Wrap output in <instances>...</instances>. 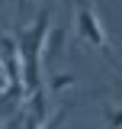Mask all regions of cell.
<instances>
[{"label":"cell","mask_w":122,"mask_h":129,"mask_svg":"<svg viewBox=\"0 0 122 129\" xmlns=\"http://www.w3.org/2000/svg\"><path fill=\"white\" fill-rule=\"evenodd\" d=\"M48 19H51V13L42 10L29 29H23L16 36V42H19V61H23V87H26V97H32L35 90H42V48H45V36H48Z\"/></svg>","instance_id":"6da1fadb"},{"label":"cell","mask_w":122,"mask_h":129,"mask_svg":"<svg viewBox=\"0 0 122 129\" xmlns=\"http://www.w3.org/2000/svg\"><path fill=\"white\" fill-rule=\"evenodd\" d=\"M74 10H77V16H74V23H77V39H80V42H90L96 52L106 55L109 64L119 68L116 55H112V45H109V39H106V29H103L100 16H96V10H93V3H90V0H74Z\"/></svg>","instance_id":"7a4b0ae2"},{"label":"cell","mask_w":122,"mask_h":129,"mask_svg":"<svg viewBox=\"0 0 122 129\" xmlns=\"http://www.w3.org/2000/svg\"><path fill=\"white\" fill-rule=\"evenodd\" d=\"M0 61H3V71H7V84H10L3 94L19 103L26 97V87H23V61H19V42L10 32H0Z\"/></svg>","instance_id":"3957f363"},{"label":"cell","mask_w":122,"mask_h":129,"mask_svg":"<svg viewBox=\"0 0 122 129\" xmlns=\"http://www.w3.org/2000/svg\"><path fill=\"white\" fill-rule=\"evenodd\" d=\"M64 42H68V26H55V29H48L45 36V48H42V55L45 58H58L61 52H64Z\"/></svg>","instance_id":"277c9868"},{"label":"cell","mask_w":122,"mask_h":129,"mask_svg":"<svg viewBox=\"0 0 122 129\" xmlns=\"http://www.w3.org/2000/svg\"><path fill=\"white\" fill-rule=\"evenodd\" d=\"M74 84H77L74 74H51V78H48V90H51V94H64V90H71Z\"/></svg>","instance_id":"5b68a950"},{"label":"cell","mask_w":122,"mask_h":129,"mask_svg":"<svg viewBox=\"0 0 122 129\" xmlns=\"http://www.w3.org/2000/svg\"><path fill=\"white\" fill-rule=\"evenodd\" d=\"M103 123H106V129H122V107H106Z\"/></svg>","instance_id":"8992f818"},{"label":"cell","mask_w":122,"mask_h":129,"mask_svg":"<svg viewBox=\"0 0 122 129\" xmlns=\"http://www.w3.org/2000/svg\"><path fill=\"white\" fill-rule=\"evenodd\" d=\"M68 113H71V107L55 110V116H48L45 123H42V129H61V126H64V119H68Z\"/></svg>","instance_id":"52a82bcc"},{"label":"cell","mask_w":122,"mask_h":129,"mask_svg":"<svg viewBox=\"0 0 122 129\" xmlns=\"http://www.w3.org/2000/svg\"><path fill=\"white\" fill-rule=\"evenodd\" d=\"M7 87H10V84H7V71H3V61H0V94H3Z\"/></svg>","instance_id":"ba28073f"},{"label":"cell","mask_w":122,"mask_h":129,"mask_svg":"<svg viewBox=\"0 0 122 129\" xmlns=\"http://www.w3.org/2000/svg\"><path fill=\"white\" fill-rule=\"evenodd\" d=\"M19 3H26V0H19Z\"/></svg>","instance_id":"9c48e42d"},{"label":"cell","mask_w":122,"mask_h":129,"mask_svg":"<svg viewBox=\"0 0 122 129\" xmlns=\"http://www.w3.org/2000/svg\"><path fill=\"white\" fill-rule=\"evenodd\" d=\"M0 3H3V0H0Z\"/></svg>","instance_id":"30bf717a"}]
</instances>
